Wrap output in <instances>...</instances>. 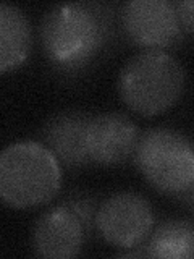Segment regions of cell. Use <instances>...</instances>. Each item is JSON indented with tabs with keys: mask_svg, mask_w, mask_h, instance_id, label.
<instances>
[{
	"mask_svg": "<svg viewBox=\"0 0 194 259\" xmlns=\"http://www.w3.org/2000/svg\"><path fill=\"white\" fill-rule=\"evenodd\" d=\"M110 32V15L97 4H67L48 10L40 26L42 49L55 67L78 70L91 62Z\"/></svg>",
	"mask_w": 194,
	"mask_h": 259,
	"instance_id": "1",
	"label": "cell"
},
{
	"mask_svg": "<svg viewBox=\"0 0 194 259\" xmlns=\"http://www.w3.org/2000/svg\"><path fill=\"white\" fill-rule=\"evenodd\" d=\"M60 190V162L42 143L10 144L0 157V194L5 204L29 209L45 204Z\"/></svg>",
	"mask_w": 194,
	"mask_h": 259,
	"instance_id": "2",
	"label": "cell"
},
{
	"mask_svg": "<svg viewBox=\"0 0 194 259\" xmlns=\"http://www.w3.org/2000/svg\"><path fill=\"white\" fill-rule=\"evenodd\" d=\"M184 70L173 55L144 51L121 70L118 91L133 112L152 117L173 107L184 91Z\"/></svg>",
	"mask_w": 194,
	"mask_h": 259,
	"instance_id": "3",
	"label": "cell"
},
{
	"mask_svg": "<svg viewBox=\"0 0 194 259\" xmlns=\"http://www.w3.org/2000/svg\"><path fill=\"white\" fill-rule=\"evenodd\" d=\"M133 159L142 177L162 193L181 196L194 180V144L173 130L144 132Z\"/></svg>",
	"mask_w": 194,
	"mask_h": 259,
	"instance_id": "4",
	"label": "cell"
},
{
	"mask_svg": "<svg viewBox=\"0 0 194 259\" xmlns=\"http://www.w3.org/2000/svg\"><path fill=\"white\" fill-rule=\"evenodd\" d=\"M94 225L112 246L131 249L149 238L154 214L148 199L141 194L121 191L112 194L97 207Z\"/></svg>",
	"mask_w": 194,
	"mask_h": 259,
	"instance_id": "5",
	"label": "cell"
},
{
	"mask_svg": "<svg viewBox=\"0 0 194 259\" xmlns=\"http://www.w3.org/2000/svg\"><path fill=\"white\" fill-rule=\"evenodd\" d=\"M91 221V207L83 201H70L47 210L39 217L32 230L34 253L48 259L78 256Z\"/></svg>",
	"mask_w": 194,
	"mask_h": 259,
	"instance_id": "6",
	"label": "cell"
},
{
	"mask_svg": "<svg viewBox=\"0 0 194 259\" xmlns=\"http://www.w3.org/2000/svg\"><path fill=\"white\" fill-rule=\"evenodd\" d=\"M121 28L128 39L148 51H164L181 39L176 5L167 0H134L121 8Z\"/></svg>",
	"mask_w": 194,
	"mask_h": 259,
	"instance_id": "7",
	"label": "cell"
},
{
	"mask_svg": "<svg viewBox=\"0 0 194 259\" xmlns=\"http://www.w3.org/2000/svg\"><path fill=\"white\" fill-rule=\"evenodd\" d=\"M139 136L134 121L121 113L91 117L87 126L89 160L101 165L123 164L134 157Z\"/></svg>",
	"mask_w": 194,
	"mask_h": 259,
	"instance_id": "8",
	"label": "cell"
},
{
	"mask_svg": "<svg viewBox=\"0 0 194 259\" xmlns=\"http://www.w3.org/2000/svg\"><path fill=\"white\" fill-rule=\"evenodd\" d=\"M91 117L81 112H63L52 117L44 126V144L67 167L87 164V126Z\"/></svg>",
	"mask_w": 194,
	"mask_h": 259,
	"instance_id": "9",
	"label": "cell"
},
{
	"mask_svg": "<svg viewBox=\"0 0 194 259\" xmlns=\"http://www.w3.org/2000/svg\"><path fill=\"white\" fill-rule=\"evenodd\" d=\"M32 47L31 24L18 7L0 5V70H13L28 59Z\"/></svg>",
	"mask_w": 194,
	"mask_h": 259,
	"instance_id": "10",
	"label": "cell"
},
{
	"mask_svg": "<svg viewBox=\"0 0 194 259\" xmlns=\"http://www.w3.org/2000/svg\"><path fill=\"white\" fill-rule=\"evenodd\" d=\"M144 256L167 259L194 257V225L184 221H168L151 232Z\"/></svg>",
	"mask_w": 194,
	"mask_h": 259,
	"instance_id": "11",
	"label": "cell"
},
{
	"mask_svg": "<svg viewBox=\"0 0 194 259\" xmlns=\"http://www.w3.org/2000/svg\"><path fill=\"white\" fill-rule=\"evenodd\" d=\"M175 5L183 29L194 36V0H183V2H176Z\"/></svg>",
	"mask_w": 194,
	"mask_h": 259,
	"instance_id": "12",
	"label": "cell"
},
{
	"mask_svg": "<svg viewBox=\"0 0 194 259\" xmlns=\"http://www.w3.org/2000/svg\"><path fill=\"white\" fill-rule=\"evenodd\" d=\"M181 198H183V201L186 202V204H188L194 210V180H192L189 188L181 194Z\"/></svg>",
	"mask_w": 194,
	"mask_h": 259,
	"instance_id": "13",
	"label": "cell"
}]
</instances>
